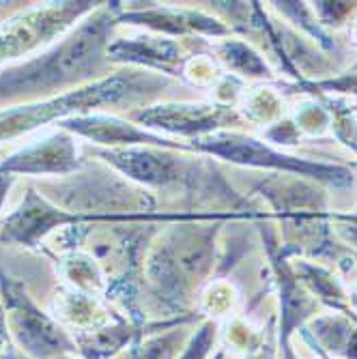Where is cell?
Wrapping results in <instances>:
<instances>
[{
	"label": "cell",
	"instance_id": "f546056e",
	"mask_svg": "<svg viewBox=\"0 0 357 359\" xmlns=\"http://www.w3.org/2000/svg\"><path fill=\"white\" fill-rule=\"evenodd\" d=\"M222 357H224V353H217V355H215V359H222Z\"/></svg>",
	"mask_w": 357,
	"mask_h": 359
},
{
	"label": "cell",
	"instance_id": "7c38bea8",
	"mask_svg": "<svg viewBox=\"0 0 357 359\" xmlns=\"http://www.w3.org/2000/svg\"><path fill=\"white\" fill-rule=\"evenodd\" d=\"M314 351L323 355H340L346 359H357V316L330 314L312 318L308 327H302Z\"/></svg>",
	"mask_w": 357,
	"mask_h": 359
},
{
	"label": "cell",
	"instance_id": "d4e9b609",
	"mask_svg": "<svg viewBox=\"0 0 357 359\" xmlns=\"http://www.w3.org/2000/svg\"><path fill=\"white\" fill-rule=\"evenodd\" d=\"M321 88L328 90H342V93H357V76H344L338 80H330V82H321Z\"/></svg>",
	"mask_w": 357,
	"mask_h": 359
},
{
	"label": "cell",
	"instance_id": "3957f363",
	"mask_svg": "<svg viewBox=\"0 0 357 359\" xmlns=\"http://www.w3.org/2000/svg\"><path fill=\"white\" fill-rule=\"evenodd\" d=\"M0 295L7 312V325L13 342L28 359H56L78 353L74 336L65 332L58 320L46 314L30 299L26 288L15 280H0Z\"/></svg>",
	"mask_w": 357,
	"mask_h": 359
},
{
	"label": "cell",
	"instance_id": "484cf974",
	"mask_svg": "<svg viewBox=\"0 0 357 359\" xmlns=\"http://www.w3.org/2000/svg\"><path fill=\"white\" fill-rule=\"evenodd\" d=\"M245 359H274V344L258 340V344L250 348V355Z\"/></svg>",
	"mask_w": 357,
	"mask_h": 359
},
{
	"label": "cell",
	"instance_id": "9a60e30c",
	"mask_svg": "<svg viewBox=\"0 0 357 359\" xmlns=\"http://www.w3.org/2000/svg\"><path fill=\"white\" fill-rule=\"evenodd\" d=\"M121 20L125 22H136V24H147L159 30H173V32H183L185 28H196L205 32H213V35H224L226 28L209 18L194 15V13H175V11H138V13H125Z\"/></svg>",
	"mask_w": 357,
	"mask_h": 359
},
{
	"label": "cell",
	"instance_id": "277c9868",
	"mask_svg": "<svg viewBox=\"0 0 357 359\" xmlns=\"http://www.w3.org/2000/svg\"><path fill=\"white\" fill-rule=\"evenodd\" d=\"M207 153L235 161V164H245V166H256V168H274L280 172L288 175H299L306 179H316L321 183H330L336 187H346L353 183V175L334 164H321V161H310V159H299L290 157L284 153H278L263 142H258L248 136L239 134H215L198 144Z\"/></svg>",
	"mask_w": 357,
	"mask_h": 359
},
{
	"label": "cell",
	"instance_id": "44dd1931",
	"mask_svg": "<svg viewBox=\"0 0 357 359\" xmlns=\"http://www.w3.org/2000/svg\"><path fill=\"white\" fill-rule=\"evenodd\" d=\"M353 3H316V11L323 22L328 24H340L349 13H353Z\"/></svg>",
	"mask_w": 357,
	"mask_h": 359
},
{
	"label": "cell",
	"instance_id": "4fadbf2b",
	"mask_svg": "<svg viewBox=\"0 0 357 359\" xmlns=\"http://www.w3.org/2000/svg\"><path fill=\"white\" fill-rule=\"evenodd\" d=\"M181 50L173 41L161 39H129V41H114L108 46V60L119 62H138V65H153V67H168L170 62L179 60Z\"/></svg>",
	"mask_w": 357,
	"mask_h": 359
},
{
	"label": "cell",
	"instance_id": "5b68a950",
	"mask_svg": "<svg viewBox=\"0 0 357 359\" xmlns=\"http://www.w3.org/2000/svg\"><path fill=\"white\" fill-rule=\"evenodd\" d=\"M97 3H60L26 13L0 28V60L22 56L50 41L69 28L80 15L95 9Z\"/></svg>",
	"mask_w": 357,
	"mask_h": 359
},
{
	"label": "cell",
	"instance_id": "30bf717a",
	"mask_svg": "<svg viewBox=\"0 0 357 359\" xmlns=\"http://www.w3.org/2000/svg\"><path fill=\"white\" fill-rule=\"evenodd\" d=\"M65 132L78 134L82 138H88L97 144H157V147H168V140H161L153 134H147L144 129H138L136 125H129L125 121H119L114 116L106 114H86V116H72L58 123Z\"/></svg>",
	"mask_w": 357,
	"mask_h": 359
},
{
	"label": "cell",
	"instance_id": "7402d4cb",
	"mask_svg": "<svg viewBox=\"0 0 357 359\" xmlns=\"http://www.w3.org/2000/svg\"><path fill=\"white\" fill-rule=\"evenodd\" d=\"M22 353H18L9 325H7V312L5 306H0V359H20Z\"/></svg>",
	"mask_w": 357,
	"mask_h": 359
},
{
	"label": "cell",
	"instance_id": "8fae6325",
	"mask_svg": "<svg viewBox=\"0 0 357 359\" xmlns=\"http://www.w3.org/2000/svg\"><path fill=\"white\" fill-rule=\"evenodd\" d=\"M229 116L224 108L213 106H157L136 114V121L147 127H159L181 134H207L220 127Z\"/></svg>",
	"mask_w": 357,
	"mask_h": 359
},
{
	"label": "cell",
	"instance_id": "9c48e42d",
	"mask_svg": "<svg viewBox=\"0 0 357 359\" xmlns=\"http://www.w3.org/2000/svg\"><path fill=\"white\" fill-rule=\"evenodd\" d=\"M189 320V318H185ZM173 323H183L181 318L173 320ZM173 323H142V325H136L132 320H114L106 327H100V330H90V332H78L74 336L76 340V348L78 353L84 357V359H110L114 357L116 353H121L123 348L132 346L136 340L144 338V334L153 332V330H161V327H170Z\"/></svg>",
	"mask_w": 357,
	"mask_h": 359
},
{
	"label": "cell",
	"instance_id": "4dcf8cb0",
	"mask_svg": "<svg viewBox=\"0 0 357 359\" xmlns=\"http://www.w3.org/2000/svg\"><path fill=\"white\" fill-rule=\"evenodd\" d=\"M20 359H28V357H24V355H22V357H20Z\"/></svg>",
	"mask_w": 357,
	"mask_h": 359
},
{
	"label": "cell",
	"instance_id": "ffe728a7",
	"mask_svg": "<svg viewBox=\"0 0 357 359\" xmlns=\"http://www.w3.org/2000/svg\"><path fill=\"white\" fill-rule=\"evenodd\" d=\"M215 338H217L215 323L213 320L203 323L201 327H198V332L191 336V340L185 344L183 353L177 359H209L211 348L215 344Z\"/></svg>",
	"mask_w": 357,
	"mask_h": 359
},
{
	"label": "cell",
	"instance_id": "d6986e66",
	"mask_svg": "<svg viewBox=\"0 0 357 359\" xmlns=\"http://www.w3.org/2000/svg\"><path fill=\"white\" fill-rule=\"evenodd\" d=\"M220 56L226 60L231 69H235L237 74L243 76H252V78H269L271 72L267 67V62L258 56L252 48H248L245 43L239 41H226L220 48Z\"/></svg>",
	"mask_w": 357,
	"mask_h": 359
},
{
	"label": "cell",
	"instance_id": "ba28073f",
	"mask_svg": "<svg viewBox=\"0 0 357 359\" xmlns=\"http://www.w3.org/2000/svg\"><path fill=\"white\" fill-rule=\"evenodd\" d=\"M110 166L121 170L127 179L144 185H166L179 179V161L166 153H155L149 149H110L97 151Z\"/></svg>",
	"mask_w": 357,
	"mask_h": 359
},
{
	"label": "cell",
	"instance_id": "2e32d148",
	"mask_svg": "<svg viewBox=\"0 0 357 359\" xmlns=\"http://www.w3.org/2000/svg\"><path fill=\"white\" fill-rule=\"evenodd\" d=\"M297 273L302 276V280L310 286V290L314 292V295L323 302L328 304L330 308L338 310L340 314H346V316H355L349 306H346V295L342 286L336 282V278H332L328 271H323L318 267H312V265H306L302 263L297 267Z\"/></svg>",
	"mask_w": 357,
	"mask_h": 359
},
{
	"label": "cell",
	"instance_id": "5bb4252c",
	"mask_svg": "<svg viewBox=\"0 0 357 359\" xmlns=\"http://www.w3.org/2000/svg\"><path fill=\"white\" fill-rule=\"evenodd\" d=\"M56 312L76 332H90L110 325L108 310L102 308L93 295H86L80 290H62L60 297H56Z\"/></svg>",
	"mask_w": 357,
	"mask_h": 359
},
{
	"label": "cell",
	"instance_id": "e0dca14e",
	"mask_svg": "<svg viewBox=\"0 0 357 359\" xmlns=\"http://www.w3.org/2000/svg\"><path fill=\"white\" fill-rule=\"evenodd\" d=\"M185 342V332L181 327L168 330L166 334H155L151 338H140L129 346L125 359H175Z\"/></svg>",
	"mask_w": 357,
	"mask_h": 359
},
{
	"label": "cell",
	"instance_id": "7a4b0ae2",
	"mask_svg": "<svg viewBox=\"0 0 357 359\" xmlns=\"http://www.w3.org/2000/svg\"><path fill=\"white\" fill-rule=\"evenodd\" d=\"M155 78L140 72H121L86 86L74 88L50 100H41L26 106H13L0 112V142L24 136L32 129L50 123H60L72 116H86L95 110L119 108L125 102L138 100L144 90H155Z\"/></svg>",
	"mask_w": 357,
	"mask_h": 359
},
{
	"label": "cell",
	"instance_id": "ac0fdd59",
	"mask_svg": "<svg viewBox=\"0 0 357 359\" xmlns=\"http://www.w3.org/2000/svg\"><path fill=\"white\" fill-rule=\"evenodd\" d=\"M65 276L76 286V290L86 292V295H97L106 286L100 263L88 256H80V254L72 256L65 263Z\"/></svg>",
	"mask_w": 357,
	"mask_h": 359
},
{
	"label": "cell",
	"instance_id": "8992f818",
	"mask_svg": "<svg viewBox=\"0 0 357 359\" xmlns=\"http://www.w3.org/2000/svg\"><path fill=\"white\" fill-rule=\"evenodd\" d=\"M108 222V219H125V217H104V215H88V213H72L62 211L50 205L41 194L35 189H28L24 196V203L15 213H11L3 226H0V241L3 243H18L26 248H35L46 235H50L54 228L76 226L82 222Z\"/></svg>",
	"mask_w": 357,
	"mask_h": 359
},
{
	"label": "cell",
	"instance_id": "cb8c5ba5",
	"mask_svg": "<svg viewBox=\"0 0 357 359\" xmlns=\"http://www.w3.org/2000/svg\"><path fill=\"white\" fill-rule=\"evenodd\" d=\"M271 140L280 142V144H295V138H297V127L293 123H280L276 125L274 129H269L267 134Z\"/></svg>",
	"mask_w": 357,
	"mask_h": 359
},
{
	"label": "cell",
	"instance_id": "603a6c76",
	"mask_svg": "<svg viewBox=\"0 0 357 359\" xmlns=\"http://www.w3.org/2000/svg\"><path fill=\"white\" fill-rule=\"evenodd\" d=\"M332 217H334V222H338L340 235L357 248V211L351 213V215H338V213H334Z\"/></svg>",
	"mask_w": 357,
	"mask_h": 359
},
{
	"label": "cell",
	"instance_id": "6da1fadb",
	"mask_svg": "<svg viewBox=\"0 0 357 359\" xmlns=\"http://www.w3.org/2000/svg\"><path fill=\"white\" fill-rule=\"evenodd\" d=\"M114 9V7H112ZM110 7L97 9L67 39L50 52L22 65L0 69V106L28 102L67 90L90 80L106 67L114 15Z\"/></svg>",
	"mask_w": 357,
	"mask_h": 359
},
{
	"label": "cell",
	"instance_id": "52a82bcc",
	"mask_svg": "<svg viewBox=\"0 0 357 359\" xmlns=\"http://www.w3.org/2000/svg\"><path fill=\"white\" fill-rule=\"evenodd\" d=\"M80 168L76 142L69 134H56L11 155L0 164L5 175H69Z\"/></svg>",
	"mask_w": 357,
	"mask_h": 359
},
{
	"label": "cell",
	"instance_id": "f1b7e54d",
	"mask_svg": "<svg viewBox=\"0 0 357 359\" xmlns=\"http://www.w3.org/2000/svg\"><path fill=\"white\" fill-rule=\"evenodd\" d=\"M56 359H76V357H74V353H69V355H60V357H56Z\"/></svg>",
	"mask_w": 357,
	"mask_h": 359
},
{
	"label": "cell",
	"instance_id": "83f0119b",
	"mask_svg": "<svg viewBox=\"0 0 357 359\" xmlns=\"http://www.w3.org/2000/svg\"><path fill=\"white\" fill-rule=\"evenodd\" d=\"M351 306H353V308L357 310V290L353 292V297H351Z\"/></svg>",
	"mask_w": 357,
	"mask_h": 359
},
{
	"label": "cell",
	"instance_id": "4316f807",
	"mask_svg": "<svg viewBox=\"0 0 357 359\" xmlns=\"http://www.w3.org/2000/svg\"><path fill=\"white\" fill-rule=\"evenodd\" d=\"M13 185V175H5V172H0V209H3V203L7 198V194Z\"/></svg>",
	"mask_w": 357,
	"mask_h": 359
}]
</instances>
